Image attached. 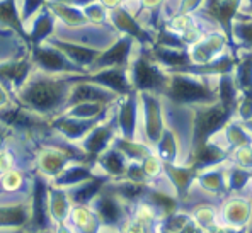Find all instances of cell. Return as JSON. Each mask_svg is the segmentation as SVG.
<instances>
[{"label":"cell","mask_w":252,"mask_h":233,"mask_svg":"<svg viewBox=\"0 0 252 233\" xmlns=\"http://www.w3.org/2000/svg\"><path fill=\"white\" fill-rule=\"evenodd\" d=\"M48 41L53 43L58 50H62L63 55H65L73 65L79 66L84 73H87L89 70L92 68L94 61L97 60L99 53H101L99 50H94V48H91V46H85V44L60 41V39H57V38H50Z\"/></svg>","instance_id":"21"},{"label":"cell","mask_w":252,"mask_h":233,"mask_svg":"<svg viewBox=\"0 0 252 233\" xmlns=\"http://www.w3.org/2000/svg\"><path fill=\"white\" fill-rule=\"evenodd\" d=\"M32 72H34V66L29 60V53L24 57L0 60V84L12 95L22 87V84L28 80Z\"/></svg>","instance_id":"16"},{"label":"cell","mask_w":252,"mask_h":233,"mask_svg":"<svg viewBox=\"0 0 252 233\" xmlns=\"http://www.w3.org/2000/svg\"><path fill=\"white\" fill-rule=\"evenodd\" d=\"M46 7H48V10L53 14L55 19H57L58 26L75 29V28H82V26L89 24L82 7L72 5V3H66V2H60V0H48Z\"/></svg>","instance_id":"23"},{"label":"cell","mask_w":252,"mask_h":233,"mask_svg":"<svg viewBox=\"0 0 252 233\" xmlns=\"http://www.w3.org/2000/svg\"><path fill=\"white\" fill-rule=\"evenodd\" d=\"M225 187L227 194H249L251 196V169L237 167L227 160L225 165Z\"/></svg>","instance_id":"27"},{"label":"cell","mask_w":252,"mask_h":233,"mask_svg":"<svg viewBox=\"0 0 252 233\" xmlns=\"http://www.w3.org/2000/svg\"><path fill=\"white\" fill-rule=\"evenodd\" d=\"M24 31L29 48L46 43L50 38H53L55 31H57V19L48 10V7H44L24 26Z\"/></svg>","instance_id":"19"},{"label":"cell","mask_w":252,"mask_h":233,"mask_svg":"<svg viewBox=\"0 0 252 233\" xmlns=\"http://www.w3.org/2000/svg\"><path fill=\"white\" fill-rule=\"evenodd\" d=\"M109 24L113 26L120 34L135 39V41L138 44H142V46H152V44L155 43V32L147 29L143 24H140L138 19L133 16L131 10L126 9L125 5L111 10Z\"/></svg>","instance_id":"13"},{"label":"cell","mask_w":252,"mask_h":233,"mask_svg":"<svg viewBox=\"0 0 252 233\" xmlns=\"http://www.w3.org/2000/svg\"><path fill=\"white\" fill-rule=\"evenodd\" d=\"M82 9H84V14H85V17H87L89 24H94V26L109 24V10L104 9L97 0L82 7Z\"/></svg>","instance_id":"30"},{"label":"cell","mask_w":252,"mask_h":233,"mask_svg":"<svg viewBox=\"0 0 252 233\" xmlns=\"http://www.w3.org/2000/svg\"><path fill=\"white\" fill-rule=\"evenodd\" d=\"M109 107L111 104H102V102H77V104L66 106L62 114H66L70 117H77V119L95 121L104 117L109 113Z\"/></svg>","instance_id":"28"},{"label":"cell","mask_w":252,"mask_h":233,"mask_svg":"<svg viewBox=\"0 0 252 233\" xmlns=\"http://www.w3.org/2000/svg\"><path fill=\"white\" fill-rule=\"evenodd\" d=\"M129 84L135 92H152V94H164L169 80V72L160 68L147 55L145 46H140L128 63Z\"/></svg>","instance_id":"3"},{"label":"cell","mask_w":252,"mask_h":233,"mask_svg":"<svg viewBox=\"0 0 252 233\" xmlns=\"http://www.w3.org/2000/svg\"><path fill=\"white\" fill-rule=\"evenodd\" d=\"M22 26H26L41 9H44L48 0H16Z\"/></svg>","instance_id":"29"},{"label":"cell","mask_w":252,"mask_h":233,"mask_svg":"<svg viewBox=\"0 0 252 233\" xmlns=\"http://www.w3.org/2000/svg\"><path fill=\"white\" fill-rule=\"evenodd\" d=\"M140 104V140L154 148L165 129L164 97L152 92H136Z\"/></svg>","instance_id":"4"},{"label":"cell","mask_w":252,"mask_h":233,"mask_svg":"<svg viewBox=\"0 0 252 233\" xmlns=\"http://www.w3.org/2000/svg\"><path fill=\"white\" fill-rule=\"evenodd\" d=\"M91 209L97 216L99 223L106 228H120L125 223V220L129 216L131 206L129 203H126L125 199H121L116 194L107 182L104 184L101 191L94 196L91 203H89Z\"/></svg>","instance_id":"7"},{"label":"cell","mask_w":252,"mask_h":233,"mask_svg":"<svg viewBox=\"0 0 252 233\" xmlns=\"http://www.w3.org/2000/svg\"><path fill=\"white\" fill-rule=\"evenodd\" d=\"M218 225L249 230L251 228V196L249 194H227L217 206Z\"/></svg>","instance_id":"11"},{"label":"cell","mask_w":252,"mask_h":233,"mask_svg":"<svg viewBox=\"0 0 252 233\" xmlns=\"http://www.w3.org/2000/svg\"><path fill=\"white\" fill-rule=\"evenodd\" d=\"M66 223L77 233H101L102 225L89 204H73Z\"/></svg>","instance_id":"25"},{"label":"cell","mask_w":252,"mask_h":233,"mask_svg":"<svg viewBox=\"0 0 252 233\" xmlns=\"http://www.w3.org/2000/svg\"><path fill=\"white\" fill-rule=\"evenodd\" d=\"M140 46H142V44H138L135 39L120 34L109 46H106L104 50L99 53L97 60L94 61L91 70L109 68V66H128L133 55L136 53V50H138ZM91 70H89V72H91Z\"/></svg>","instance_id":"14"},{"label":"cell","mask_w":252,"mask_h":233,"mask_svg":"<svg viewBox=\"0 0 252 233\" xmlns=\"http://www.w3.org/2000/svg\"><path fill=\"white\" fill-rule=\"evenodd\" d=\"M84 77L102 85V87L109 88L116 95H126L129 92H135L131 88V84H129L128 66H109V68L91 70Z\"/></svg>","instance_id":"17"},{"label":"cell","mask_w":252,"mask_h":233,"mask_svg":"<svg viewBox=\"0 0 252 233\" xmlns=\"http://www.w3.org/2000/svg\"><path fill=\"white\" fill-rule=\"evenodd\" d=\"M72 79L73 77L48 75L34 70L14 94V101L24 109L50 121L65 109Z\"/></svg>","instance_id":"1"},{"label":"cell","mask_w":252,"mask_h":233,"mask_svg":"<svg viewBox=\"0 0 252 233\" xmlns=\"http://www.w3.org/2000/svg\"><path fill=\"white\" fill-rule=\"evenodd\" d=\"M29 218V199L22 203H0V228H24Z\"/></svg>","instance_id":"24"},{"label":"cell","mask_w":252,"mask_h":233,"mask_svg":"<svg viewBox=\"0 0 252 233\" xmlns=\"http://www.w3.org/2000/svg\"><path fill=\"white\" fill-rule=\"evenodd\" d=\"M46 203H48V213H50L51 225L55 227V225L66 223L68 214L73 208V203H72V199H70L68 192L65 189H62V187L48 184Z\"/></svg>","instance_id":"22"},{"label":"cell","mask_w":252,"mask_h":233,"mask_svg":"<svg viewBox=\"0 0 252 233\" xmlns=\"http://www.w3.org/2000/svg\"><path fill=\"white\" fill-rule=\"evenodd\" d=\"M162 97L172 104L188 107L210 104L217 101L215 77L194 72H170Z\"/></svg>","instance_id":"2"},{"label":"cell","mask_w":252,"mask_h":233,"mask_svg":"<svg viewBox=\"0 0 252 233\" xmlns=\"http://www.w3.org/2000/svg\"><path fill=\"white\" fill-rule=\"evenodd\" d=\"M123 2H125V3H128V2H136V0H123ZM125 3H123V5H125Z\"/></svg>","instance_id":"35"},{"label":"cell","mask_w":252,"mask_h":233,"mask_svg":"<svg viewBox=\"0 0 252 233\" xmlns=\"http://www.w3.org/2000/svg\"><path fill=\"white\" fill-rule=\"evenodd\" d=\"M95 167H94V162L91 160H79V162H70L65 169L51 180V186H57L62 187V189L68 191L72 187L79 186V184L85 182L89 180L91 177L95 175Z\"/></svg>","instance_id":"20"},{"label":"cell","mask_w":252,"mask_h":233,"mask_svg":"<svg viewBox=\"0 0 252 233\" xmlns=\"http://www.w3.org/2000/svg\"><path fill=\"white\" fill-rule=\"evenodd\" d=\"M227 34L233 50H251V41H252L251 16L235 14V17L230 21V26L227 29Z\"/></svg>","instance_id":"26"},{"label":"cell","mask_w":252,"mask_h":233,"mask_svg":"<svg viewBox=\"0 0 252 233\" xmlns=\"http://www.w3.org/2000/svg\"><path fill=\"white\" fill-rule=\"evenodd\" d=\"M232 50L233 48L228 41L227 32L221 29H213V31L205 32L191 46H188V55L191 66H205L223 55L230 53Z\"/></svg>","instance_id":"8"},{"label":"cell","mask_w":252,"mask_h":233,"mask_svg":"<svg viewBox=\"0 0 252 233\" xmlns=\"http://www.w3.org/2000/svg\"><path fill=\"white\" fill-rule=\"evenodd\" d=\"M99 3H101L104 9H107L111 12V10H114V9H118V7H121L123 5V0H97Z\"/></svg>","instance_id":"33"},{"label":"cell","mask_w":252,"mask_h":233,"mask_svg":"<svg viewBox=\"0 0 252 233\" xmlns=\"http://www.w3.org/2000/svg\"><path fill=\"white\" fill-rule=\"evenodd\" d=\"M232 117V111L225 107L220 101H213L210 104L192 107V143L191 150L194 146L205 143L211 135L225 126Z\"/></svg>","instance_id":"5"},{"label":"cell","mask_w":252,"mask_h":233,"mask_svg":"<svg viewBox=\"0 0 252 233\" xmlns=\"http://www.w3.org/2000/svg\"><path fill=\"white\" fill-rule=\"evenodd\" d=\"M177 233H208L206 230H203L199 225H196L194 221H192V218L189 216L186 221H184V225L179 228V232Z\"/></svg>","instance_id":"31"},{"label":"cell","mask_w":252,"mask_h":233,"mask_svg":"<svg viewBox=\"0 0 252 233\" xmlns=\"http://www.w3.org/2000/svg\"><path fill=\"white\" fill-rule=\"evenodd\" d=\"M84 75L73 77L72 79V84H70V88H68V97H66V106L77 104V102H102V104H113V102L118 101V97H121V95H116L114 92H111L109 88L85 79Z\"/></svg>","instance_id":"12"},{"label":"cell","mask_w":252,"mask_h":233,"mask_svg":"<svg viewBox=\"0 0 252 233\" xmlns=\"http://www.w3.org/2000/svg\"><path fill=\"white\" fill-rule=\"evenodd\" d=\"M29 60L36 72L58 77H79L84 72L72 63L53 43L46 41L29 48Z\"/></svg>","instance_id":"6"},{"label":"cell","mask_w":252,"mask_h":233,"mask_svg":"<svg viewBox=\"0 0 252 233\" xmlns=\"http://www.w3.org/2000/svg\"><path fill=\"white\" fill-rule=\"evenodd\" d=\"M129 164H131V162H129L114 145L111 146V148H107L106 151H102L94 160L95 172L104 175L107 180L125 179Z\"/></svg>","instance_id":"18"},{"label":"cell","mask_w":252,"mask_h":233,"mask_svg":"<svg viewBox=\"0 0 252 233\" xmlns=\"http://www.w3.org/2000/svg\"><path fill=\"white\" fill-rule=\"evenodd\" d=\"M113 117L116 123L118 138L140 140V104L136 92L118 97L113 104Z\"/></svg>","instance_id":"9"},{"label":"cell","mask_w":252,"mask_h":233,"mask_svg":"<svg viewBox=\"0 0 252 233\" xmlns=\"http://www.w3.org/2000/svg\"><path fill=\"white\" fill-rule=\"evenodd\" d=\"M113 104L109 107V113L92 126V129L85 135V138L82 142L77 143V145L84 150V153L87 155L89 160H92V162H94L102 151L111 148L113 143L116 142V138H118L116 123H114V117H113Z\"/></svg>","instance_id":"10"},{"label":"cell","mask_w":252,"mask_h":233,"mask_svg":"<svg viewBox=\"0 0 252 233\" xmlns=\"http://www.w3.org/2000/svg\"><path fill=\"white\" fill-rule=\"evenodd\" d=\"M12 104H14V95L0 84V111L7 109V107L12 106Z\"/></svg>","instance_id":"32"},{"label":"cell","mask_w":252,"mask_h":233,"mask_svg":"<svg viewBox=\"0 0 252 233\" xmlns=\"http://www.w3.org/2000/svg\"><path fill=\"white\" fill-rule=\"evenodd\" d=\"M206 142H211L225 153L240 148V146H251V124L240 123V121L230 119L225 123V126L218 129L215 135H211Z\"/></svg>","instance_id":"15"},{"label":"cell","mask_w":252,"mask_h":233,"mask_svg":"<svg viewBox=\"0 0 252 233\" xmlns=\"http://www.w3.org/2000/svg\"><path fill=\"white\" fill-rule=\"evenodd\" d=\"M51 233H77V232L73 230L68 223H60V225H55V227L51 228Z\"/></svg>","instance_id":"34"}]
</instances>
